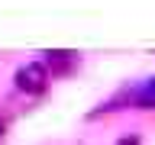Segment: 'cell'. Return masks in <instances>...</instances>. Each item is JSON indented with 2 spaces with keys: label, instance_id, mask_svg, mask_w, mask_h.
Returning a JSON list of instances; mask_svg holds the SVG:
<instances>
[{
  "label": "cell",
  "instance_id": "obj_1",
  "mask_svg": "<svg viewBox=\"0 0 155 145\" xmlns=\"http://www.w3.org/2000/svg\"><path fill=\"white\" fill-rule=\"evenodd\" d=\"M45 81H48V74H45L42 65H26V68L16 71V87L19 90H29V94H39L45 87Z\"/></svg>",
  "mask_w": 155,
  "mask_h": 145
},
{
  "label": "cell",
  "instance_id": "obj_2",
  "mask_svg": "<svg viewBox=\"0 0 155 145\" xmlns=\"http://www.w3.org/2000/svg\"><path fill=\"white\" fill-rule=\"evenodd\" d=\"M139 103H142V106H155V77L139 90Z\"/></svg>",
  "mask_w": 155,
  "mask_h": 145
},
{
  "label": "cell",
  "instance_id": "obj_3",
  "mask_svg": "<svg viewBox=\"0 0 155 145\" xmlns=\"http://www.w3.org/2000/svg\"><path fill=\"white\" fill-rule=\"evenodd\" d=\"M120 145H136V139H123V142H120Z\"/></svg>",
  "mask_w": 155,
  "mask_h": 145
},
{
  "label": "cell",
  "instance_id": "obj_4",
  "mask_svg": "<svg viewBox=\"0 0 155 145\" xmlns=\"http://www.w3.org/2000/svg\"><path fill=\"white\" fill-rule=\"evenodd\" d=\"M0 135H3V123H0Z\"/></svg>",
  "mask_w": 155,
  "mask_h": 145
}]
</instances>
